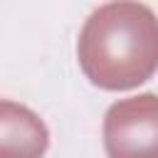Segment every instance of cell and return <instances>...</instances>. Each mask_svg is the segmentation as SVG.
<instances>
[{"label": "cell", "mask_w": 158, "mask_h": 158, "mask_svg": "<svg viewBox=\"0 0 158 158\" xmlns=\"http://www.w3.org/2000/svg\"><path fill=\"white\" fill-rule=\"evenodd\" d=\"M109 158H158V94H138L109 106L104 116Z\"/></svg>", "instance_id": "obj_2"}, {"label": "cell", "mask_w": 158, "mask_h": 158, "mask_svg": "<svg viewBox=\"0 0 158 158\" xmlns=\"http://www.w3.org/2000/svg\"><path fill=\"white\" fill-rule=\"evenodd\" d=\"M47 146V126L32 109L0 99V158H42Z\"/></svg>", "instance_id": "obj_3"}, {"label": "cell", "mask_w": 158, "mask_h": 158, "mask_svg": "<svg viewBox=\"0 0 158 158\" xmlns=\"http://www.w3.org/2000/svg\"><path fill=\"white\" fill-rule=\"evenodd\" d=\"M77 54L91 84L133 89L158 69V17L141 2H106L86 17Z\"/></svg>", "instance_id": "obj_1"}]
</instances>
